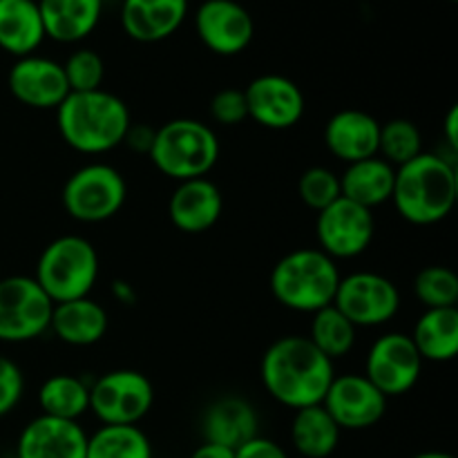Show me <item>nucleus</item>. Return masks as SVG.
<instances>
[{"instance_id":"obj_40","label":"nucleus","mask_w":458,"mask_h":458,"mask_svg":"<svg viewBox=\"0 0 458 458\" xmlns=\"http://www.w3.org/2000/svg\"><path fill=\"white\" fill-rule=\"evenodd\" d=\"M191 458H235V450H228L224 445H215V443H201Z\"/></svg>"},{"instance_id":"obj_22","label":"nucleus","mask_w":458,"mask_h":458,"mask_svg":"<svg viewBox=\"0 0 458 458\" xmlns=\"http://www.w3.org/2000/svg\"><path fill=\"white\" fill-rule=\"evenodd\" d=\"M107 322L106 307L88 295L54 304L49 331L70 347H92L107 334Z\"/></svg>"},{"instance_id":"obj_15","label":"nucleus","mask_w":458,"mask_h":458,"mask_svg":"<svg viewBox=\"0 0 458 458\" xmlns=\"http://www.w3.org/2000/svg\"><path fill=\"white\" fill-rule=\"evenodd\" d=\"M249 119L268 130H289L304 116V94L298 83L282 74H262L244 89Z\"/></svg>"},{"instance_id":"obj_2","label":"nucleus","mask_w":458,"mask_h":458,"mask_svg":"<svg viewBox=\"0 0 458 458\" xmlns=\"http://www.w3.org/2000/svg\"><path fill=\"white\" fill-rule=\"evenodd\" d=\"M458 195L456 161L443 152H420L396 168L392 201L405 222L432 226L454 210Z\"/></svg>"},{"instance_id":"obj_21","label":"nucleus","mask_w":458,"mask_h":458,"mask_svg":"<svg viewBox=\"0 0 458 458\" xmlns=\"http://www.w3.org/2000/svg\"><path fill=\"white\" fill-rule=\"evenodd\" d=\"M259 416L249 401L240 396H224L210 403L201 416V434L206 443L237 450L250 438L259 437Z\"/></svg>"},{"instance_id":"obj_29","label":"nucleus","mask_w":458,"mask_h":458,"mask_svg":"<svg viewBox=\"0 0 458 458\" xmlns=\"http://www.w3.org/2000/svg\"><path fill=\"white\" fill-rule=\"evenodd\" d=\"M85 458H152V445L137 425H101L88 434Z\"/></svg>"},{"instance_id":"obj_23","label":"nucleus","mask_w":458,"mask_h":458,"mask_svg":"<svg viewBox=\"0 0 458 458\" xmlns=\"http://www.w3.org/2000/svg\"><path fill=\"white\" fill-rule=\"evenodd\" d=\"M106 0H38L45 36L56 43H81L101 22Z\"/></svg>"},{"instance_id":"obj_13","label":"nucleus","mask_w":458,"mask_h":458,"mask_svg":"<svg viewBox=\"0 0 458 458\" xmlns=\"http://www.w3.org/2000/svg\"><path fill=\"white\" fill-rule=\"evenodd\" d=\"M387 401L365 374H335L320 405L340 429H367L383 419Z\"/></svg>"},{"instance_id":"obj_8","label":"nucleus","mask_w":458,"mask_h":458,"mask_svg":"<svg viewBox=\"0 0 458 458\" xmlns=\"http://www.w3.org/2000/svg\"><path fill=\"white\" fill-rule=\"evenodd\" d=\"M152 405L155 387L137 369H112L89 385V411L101 425H139Z\"/></svg>"},{"instance_id":"obj_16","label":"nucleus","mask_w":458,"mask_h":458,"mask_svg":"<svg viewBox=\"0 0 458 458\" xmlns=\"http://www.w3.org/2000/svg\"><path fill=\"white\" fill-rule=\"evenodd\" d=\"M7 85L18 103L34 110H56L70 94L61 63L38 54L16 58L9 70Z\"/></svg>"},{"instance_id":"obj_10","label":"nucleus","mask_w":458,"mask_h":458,"mask_svg":"<svg viewBox=\"0 0 458 458\" xmlns=\"http://www.w3.org/2000/svg\"><path fill=\"white\" fill-rule=\"evenodd\" d=\"M334 307L356 329L383 327L401 309V291L389 277L371 271H356L340 277Z\"/></svg>"},{"instance_id":"obj_34","label":"nucleus","mask_w":458,"mask_h":458,"mask_svg":"<svg viewBox=\"0 0 458 458\" xmlns=\"http://www.w3.org/2000/svg\"><path fill=\"white\" fill-rule=\"evenodd\" d=\"M298 195L311 210L320 213L329 204H334L340 195V174L325 165H313L304 170L298 179Z\"/></svg>"},{"instance_id":"obj_25","label":"nucleus","mask_w":458,"mask_h":458,"mask_svg":"<svg viewBox=\"0 0 458 458\" xmlns=\"http://www.w3.org/2000/svg\"><path fill=\"white\" fill-rule=\"evenodd\" d=\"M394 177L396 168L378 155L369 159L347 164L344 173L340 174V195L358 206L374 210L376 206L392 201Z\"/></svg>"},{"instance_id":"obj_32","label":"nucleus","mask_w":458,"mask_h":458,"mask_svg":"<svg viewBox=\"0 0 458 458\" xmlns=\"http://www.w3.org/2000/svg\"><path fill=\"white\" fill-rule=\"evenodd\" d=\"M414 295L425 309H450L458 302V277L447 267H428L416 276Z\"/></svg>"},{"instance_id":"obj_35","label":"nucleus","mask_w":458,"mask_h":458,"mask_svg":"<svg viewBox=\"0 0 458 458\" xmlns=\"http://www.w3.org/2000/svg\"><path fill=\"white\" fill-rule=\"evenodd\" d=\"M210 116H213L215 123L226 125H240L249 119V107H246V97L244 89L237 88H224L210 101Z\"/></svg>"},{"instance_id":"obj_7","label":"nucleus","mask_w":458,"mask_h":458,"mask_svg":"<svg viewBox=\"0 0 458 458\" xmlns=\"http://www.w3.org/2000/svg\"><path fill=\"white\" fill-rule=\"evenodd\" d=\"M128 186L114 165L88 164L72 173L63 186V206L76 222L98 224L112 219L125 204Z\"/></svg>"},{"instance_id":"obj_20","label":"nucleus","mask_w":458,"mask_h":458,"mask_svg":"<svg viewBox=\"0 0 458 458\" xmlns=\"http://www.w3.org/2000/svg\"><path fill=\"white\" fill-rule=\"evenodd\" d=\"M188 16V0H121V25L137 43L170 38Z\"/></svg>"},{"instance_id":"obj_24","label":"nucleus","mask_w":458,"mask_h":458,"mask_svg":"<svg viewBox=\"0 0 458 458\" xmlns=\"http://www.w3.org/2000/svg\"><path fill=\"white\" fill-rule=\"evenodd\" d=\"M43 18L38 0H0V49L22 58L43 45Z\"/></svg>"},{"instance_id":"obj_26","label":"nucleus","mask_w":458,"mask_h":458,"mask_svg":"<svg viewBox=\"0 0 458 458\" xmlns=\"http://www.w3.org/2000/svg\"><path fill=\"white\" fill-rule=\"evenodd\" d=\"M410 338L423 362L454 360L458 353V309H425Z\"/></svg>"},{"instance_id":"obj_14","label":"nucleus","mask_w":458,"mask_h":458,"mask_svg":"<svg viewBox=\"0 0 458 458\" xmlns=\"http://www.w3.org/2000/svg\"><path fill=\"white\" fill-rule=\"evenodd\" d=\"M195 31L217 56H237L253 40L255 22L237 0H204L195 12Z\"/></svg>"},{"instance_id":"obj_37","label":"nucleus","mask_w":458,"mask_h":458,"mask_svg":"<svg viewBox=\"0 0 458 458\" xmlns=\"http://www.w3.org/2000/svg\"><path fill=\"white\" fill-rule=\"evenodd\" d=\"M235 458H289L284 447L264 437H255L235 450Z\"/></svg>"},{"instance_id":"obj_39","label":"nucleus","mask_w":458,"mask_h":458,"mask_svg":"<svg viewBox=\"0 0 458 458\" xmlns=\"http://www.w3.org/2000/svg\"><path fill=\"white\" fill-rule=\"evenodd\" d=\"M445 143H447V148H450V152H454L456 155V150H458V107L456 106H452L450 107V112H447V116H445Z\"/></svg>"},{"instance_id":"obj_6","label":"nucleus","mask_w":458,"mask_h":458,"mask_svg":"<svg viewBox=\"0 0 458 458\" xmlns=\"http://www.w3.org/2000/svg\"><path fill=\"white\" fill-rule=\"evenodd\" d=\"M98 253L81 235H63L49 242L36 264L34 280L54 304L88 298L98 280Z\"/></svg>"},{"instance_id":"obj_18","label":"nucleus","mask_w":458,"mask_h":458,"mask_svg":"<svg viewBox=\"0 0 458 458\" xmlns=\"http://www.w3.org/2000/svg\"><path fill=\"white\" fill-rule=\"evenodd\" d=\"M222 191L208 177L179 182L168 201L170 222L188 235L210 231L222 217Z\"/></svg>"},{"instance_id":"obj_12","label":"nucleus","mask_w":458,"mask_h":458,"mask_svg":"<svg viewBox=\"0 0 458 458\" xmlns=\"http://www.w3.org/2000/svg\"><path fill=\"white\" fill-rule=\"evenodd\" d=\"M316 235L322 253L331 259H352L365 253L376 235L374 213L365 206L338 197L316 217Z\"/></svg>"},{"instance_id":"obj_3","label":"nucleus","mask_w":458,"mask_h":458,"mask_svg":"<svg viewBox=\"0 0 458 458\" xmlns=\"http://www.w3.org/2000/svg\"><path fill=\"white\" fill-rule=\"evenodd\" d=\"M130 110L107 89L70 92L56 107V128L63 141L81 155H106L123 143Z\"/></svg>"},{"instance_id":"obj_42","label":"nucleus","mask_w":458,"mask_h":458,"mask_svg":"<svg viewBox=\"0 0 458 458\" xmlns=\"http://www.w3.org/2000/svg\"><path fill=\"white\" fill-rule=\"evenodd\" d=\"M414 458H454L447 452H423V454H416Z\"/></svg>"},{"instance_id":"obj_11","label":"nucleus","mask_w":458,"mask_h":458,"mask_svg":"<svg viewBox=\"0 0 458 458\" xmlns=\"http://www.w3.org/2000/svg\"><path fill=\"white\" fill-rule=\"evenodd\" d=\"M423 374V358L407 334L389 331L374 340L365 360V376L385 398L405 396Z\"/></svg>"},{"instance_id":"obj_5","label":"nucleus","mask_w":458,"mask_h":458,"mask_svg":"<svg viewBox=\"0 0 458 458\" xmlns=\"http://www.w3.org/2000/svg\"><path fill=\"white\" fill-rule=\"evenodd\" d=\"M148 157L161 174L177 183L199 179L217 164L219 139L204 121L173 119L155 130Z\"/></svg>"},{"instance_id":"obj_17","label":"nucleus","mask_w":458,"mask_h":458,"mask_svg":"<svg viewBox=\"0 0 458 458\" xmlns=\"http://www.w3.org/2000/svg\"><path fill=\"white\" fill-rule=\"evenodd\" d=\"M88 432L79 420L36 416L22 428L16 443V458H85Z\"/></svg>"},{"instance_id":"obj_33","label":"nucleus","mask_w":458,"mask_h":458,"mask_svg":"<svg viewBox=\"0 0 458 458\" xmlns=\"http://www.w3.org/2000/svg\"><path fill=\"white\" fill-rule=\"evenodd\" d=\"M65 72V81L70 85V92H94L101 89L106 79V63L101 54L89 47H81L61 63Z\"/></svg>"},{"instance_id":"obj_41","label":"nucleus","mask_w":458,"mask_h":458,"mask_svg":"<svg viewBox=\"0 0 458 458\" xmlns=\"http://www.w3.org/2000/svg\"><path fill=\"white\" fill-rule=\"evenodd\" d=\"M114 295L116 298L125 300L128 304H130V300H132V291H130V286L125 284V282H114Z\"/></svg>"},{"instance_id":"obj_1","label":"nucleus","mask_w":458,"mask_h":458,"mask_svg":"<svg viewBox=\"0 0 458 458\" xmlns=\"http://www.w3.org/2000/svg\"><path fill=\"white\" fill-rule=\"evenodd\" d=\"M259 376L273 401L304 410L320 405L335 378V367L307 335H284L264 352Z\"/></svg>"},{"instance_id":"obj_4","label":"nucleus","mask_w":458,"mask_h":458,"mask_svg":"<svg viewBox=\"0 0 458 458\" xmlns=\"http://www.w3.org/2000/svg\"><path fill=\"white\" fill-rule=\"evenodd\" d=\"M335 259L320 249H298L273 267L271 293L282 307L300 313H316L334 304L340 284Z\"/></svg>"},{"instance_id":"obj_36","label":"nucleus","mask_w":458,"mask_h":458,"mask_svg":"<svg viewBox=\"0 0 458 458\" xmlns=\"http://www.w3.org/2000/svg\"><path fill=\"white\" fill-rule=\"evenodd\" d=\"M22 392H25V378L21 367L12 358L0 353V419L16 410Z\"/></svg>"},{"instance_id":"obj_30","label":"nucleus","mask_w":458,"mask_h":458,"mask_svg":"<svg viewBox=\"0 0 458 458\" xmlns=\"http://www.w3.org/2000/svg\"><path fill=\"white\" fill-rule=\"evenodd\" d=\"M313 320L309 327L307 338L316 344L318 352L325 353L329 360H338L344 358L353 347H356L358 340V329L334 307L320 309V311L311 313Z\"/></svg>"},{"instance_id":"obj_31","label":"nucleus","mask_w":458,"mask_h":458,"mask_svg":"<svg viewBox=\"0 0 458 458\" xmlns=\"http://www.w3.org/2000/svg\"><path fill=\"white\" fill-rule=\"evenodd\" d=\"M423 150V134L419 125L410 119H392L380 123L378 157L394 168H401L407 161L416 159Z\"/></svg>"},{"instance_id":"obj_19","label":"nucleus","mask_w":458,"mask_h":458,"mask_svg":"<svg viewBox=\"0 0 458 458\" xmlns=\"http://www.w3.org/2000/svg\"><path fill=\"white\" fill-rule=\"evenodd\" d=\"M380 123L365 110H340L327 121L325 146L344 164L378 155Z\"/></svg>"},{"instance_id":"obj_28","label":"nucleus","mask_w":458,"mask_h":458,"mask_svg":"<svg viewBox=\"0 0 458 458\" xmlns=\"http://www.w3.org/2000/svg\"><path fill=\"white\" fill-rule=\"evenodd\" d=\"M40 414L79 420L89 411V385L72 374H54L38 389Z\"/></svg>"},{"instance_id":"obj_9","label":"nucleus","mask_w":458,"mask_h":458,"mask_svg":"<svg viewBox=\"0 0 458 458\" xmlns=\"http://www.w3.org/2000/svg\"><path fill=\"white\" fill-rule=\"evenodd\" d=\"M54 302L30 276L0 280V343L21 344L49 331Z\"/></svg>"},{"instance_id":"obj_38","label":"nucleus","mask_w":458,"mask_h":458,"mask_svg":"<svg viewBox=\"0 0 458 458\" xmlns=\"http://www.w3.org/2000/svg\"><path fill=\"white\" fill-rule=\"evenodd\" d=\"M152 141H155V128L146 123H130L128 125V132H125L123 143L130 148V150H137V152H150Z\"/></svg>"},{"instance_id":"obj_27","label":"nucleus","mask_w":458,"mask_h":458,"mask_svg":"<svg viewBox=\"0 0 458 458\" xmlns=\"http://www.w3.org/2000/svg\"><path fill=\"white\" fill-rule=\"evenodd\" d=\"M343 429L322 405L295 410L291 420V443L304 458H327L335 452Z\"/></svg>"}]
</instances>
